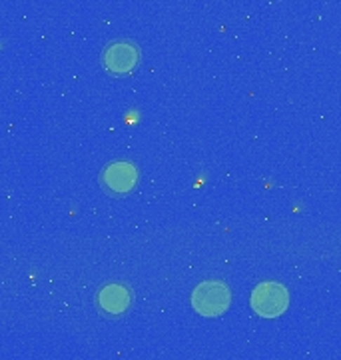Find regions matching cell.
Returning a JSON list of instances; mask_svg holds the SVG:
<instances>
[{
  "mask_svg": "<svg viewBox=\"0 0 341 360\" xmlns=\"http://www.w3.org/2000/svg\"><path fill=\"white\" fill-rule=\"evenodd\" d=\"M232 304V292L226 283L220 281H206L198 284L192 292V307L198 314L206 319L222 316Z\"/></svg>",
  "mask_w": 341,
  "mask_h": 360,
  "instance_id": "1",
  "label": "cell"
},
{
  "mask_svg": "<svg viewBox=\"0 0 341 360\" xmlns=\"http://www.w3.org/2000/svg\"><path fill=\"white\" fill-rule=\"evenodd\" d=\"M290 304L288 288L279 283H262L252 292V309L262 319H278Z\"/></svg>",
  "mask_w": 341,
  "mask_h": 360,
  "instance_id": "2",
  "label": "cell"
},
{
  "mask_svg": "<svg viewBox=\"0 0 341 360\" xmlns=\"http://www.w3.org/2000/svg\"><path fill=\"white\" fill-rule=\"evenodd\" d=\"M140 60L138 46L134 42H128V40H118L110 44L104 56H102V63L106 66L108 72L112 75H128L132 72Z\"/></svg>",
  "mask_w": 341,
  "mask_h": 360,
  "instance_id": "3",
  "label": "cell"
},
{
  "mask_svg": "<svg viewBox=\"0 0 341 360\" xmlns=\"http://www.w3.org/2000/svg\"><path fill=\"white\" fill-rule=\"evenodd\" d=\"M100 180L108 193L128 194L134 191L138 182V170L128 160H118L104 168Z\"/></svg>",
  "mask_w": 341,
  "mask_h": 360,
  "instance_id": "4",
  "label": "cell"
},
{
  "mask_svg": "<svg viewBox=\"0 0 341 360\" xmlns=\"http://www.w3.org/2000/svg\"><path fill=\"white\" fill-rule=\"evenodd\" d=\"M96 300L106 314H122L132 304V292L124 284H106L98 292Z\"/></svg>",
  "mask_w": 341,
  "mask_h": 360,
  "instance_id": "5",
  "label": "cell"
}]
</instances>
